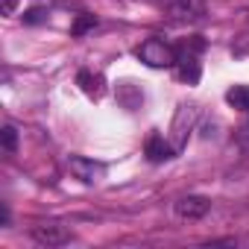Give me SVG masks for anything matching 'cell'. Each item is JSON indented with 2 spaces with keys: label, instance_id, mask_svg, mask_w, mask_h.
<instances>
[{
  "label": "cell",
  "instance_id": "1",
  "mask_svg": "<svg viewBox=\"0 0 249 249\" xmlns=\"http://www.w3.org/2000/svg\"><path fill=\"white\" fill-rule=\"evenodd\" d=\"M138 59L147 62L150 68H170V65H176V50L170 44H164L161 38H147L138 47Z\"/></svg>",
  "mask_w": 249,
  "mask_h": 249
},
{
  "label": "cell",
  "instance_id": "2",
  "mask_svg": "<svg viewBox=\"0 0 249 249\" xmlns=\"http://www.w3.org/2000/svg\"><path fill=\"white\" fill-rule=\"evenodd\" d=\"M208 211H211V199L205 196H182L176 202V214L185 220H202Z\"/></svg>",
  "mask_w": 249,
  "mask_h": 249
},
{
  "label": "cell",
  "instance_id": "3",
  "mask_svg": "<svg viewBox=\"0 0 249 249\" xmlns=\"http://www.w3.org/2000/svg\"><path fill=\"white\" fill-rule=\"evenodd\" d=\"M68 167H71V173H73L76 179H82V182H97V179L103 176V167L94 164V161L85 159V156H71Z\"/></svg>",
  "mask_w": 249,
  "mask_h": 249
},
{
  "label": "cell",
  "instance_id": "4",
  "mask_svg": "<svg viewBox=\"0 0 249 249\" xmlns=\"http://www.w3.org/2000/svg\"><path fill=\"white\" fill-rule=\"evenodd\" d=\"M33 237L41 243V246H62L71 240V231L65 226H36L33 229Z\"/></svg>",
  "mask_w": 249,
  "mask_h": 249
},
{
  "label": "cell",
  "instance_id": "5",
  "mask_svg": "<svg viewBox=\"0 0 249 249\" xmlns=\"http://www.w3.org/2000/svg\"><path fill=\"white\" fill-rule=\"evenodd\" d=\"M202 6H205V0H170L167 12L173 18H199Z\"/></svg>",
  "mask_w": 249,
  "mask_h": 249
},
{
  "label": "cell",
  "instance_id": "6",
  "mask_svg": "<svg viewBox=\"0 0 249 249\" xmlns=\"http://www.w3.org/2000/svg\"><path fill=\"white\" fill-rule=\"evenodd\" d=\"M147 156H150V161H164V159L173 156V150H170V144H167L161 135H150V141H147Z\"/></svg>",
  "mask_w": 249,
  "mask_h": 249
},
{
  "label": "cell",
  "instance_id": "7",
  "mask_svg": "<svg viewBox=\"0 0 249 249\" xmlns=\"http://www.w3.org/2000/svg\"><path fill=\"white\" fill-rule=\"evenodd\" d=\"M76 82H79L82 91L91 94V97H100V94H103V76H97V73H91V71H79Z\"/></svg>",
  "mask_w": 249,
  "mask_h": 249
},
{
  "label": "cell",
  "instance_id": "8",
  "mask_svg": "<svg viewBox=\"0 0 249 249\" xmlns=\"http://www.w3.org/2000/svg\"><path fill=\"white\" fill-rule=\"evenodd\" d=\"M226 100H229V106H234V108H240V111H249V85H234V88H229V91H226Z\"/></svg>",
  "mask_w": 249,
  "mask_h": 249
},
{
  "label": "cell",
  "instance_id": "9",
  "mask_svg": "<svg viewBox=\"0 0 249 249\" xmlns=\"http://www.w3.org/2000/svg\"><path fill=\"white\" fill-rule=\"evenodd\" d=\"M179 76H182L188 85H196V82H199V65H196L194 59H185V62L179 65Z\"/></svg>",
  "mask_w": 249,
  "mask_h": 249
},
{
  "label": "cell",
  "instance_id": "10",
  "mask_svg": "<svg viewBox=\"0 0 249 249\" xmlns=\"http://www.w3.org/2000/svg\"><path fill=\"white\" fill-rule=\"evenodd\" d=\"M0 141H3V150H6V153H15V150H18V132H15L12 126H3V129H0Z\"/></svg>",
  "mask_w": 249,
  "mask_h": 249
},
{
  "label": "cell",
  "instance_id": "11",
  "mask_svg": "<svg viewBox=\"0 0 249 249\" xmlns=\"http://www.w3.org/2000/svg\"><path fill=\"white\" fill-rule=\"evenodd\" d=\"M94 24H97V21H94V15H79V18H76V24H73V36H82V33H88Z\"/></svg>",
  "mask_w": 249,
  "mask_h": 249
},
{
  "label": "cell",
  "instance_id": "12",
  "mask_svg": "<svg viewBox=\"0 0 249 249\" xmlns=\"http://www.w3.org/2000/svg\"><path fill=\"white\" fill-rule=\"evenodd\" d=\"M24 21H27V24H41V21H44V9H30V12H24Z\"/></svg>",
  "mask_w": 249,
  "mask_h": 249
},
{
  "label": "cell",
  "instance_id": "13",
  "mask_svg": "<svg viewBox=\"0 0 249 249\" xmlns=\"http://www.w3.org/2000/svg\"><path fill=\"white\" fill-rule=\"evenodd\" d=\"M15 6H18V0H3V3H0V12H3V15H12Z\"/></svg>",
  "mask_w": 249,
  "mask_h": 249
}]
</instances>
